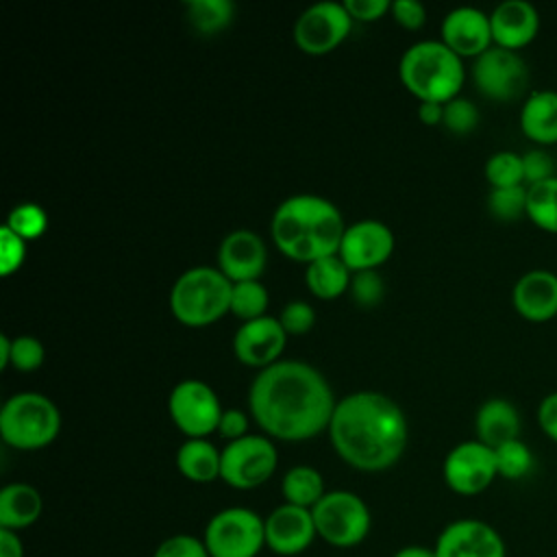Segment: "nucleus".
<instances>
[{"label": "nucleus", "mask_w": 557, "mask_h": 557, "mask_svg": "<svg viewBox=\"0 0 557 557\" xmlns=\"http://www.w3.org/2000/svg\"><path fill=\"white\" fill-rule=\"evenodd\" d=\"M522 429L520 411L507 398L492 396L481 403L474 416L476 440L490 448H498L505 442L518 440Z\"/></svg>", "instance_id": "nucleus-22"}, {"label": "nucleus", "mask_w": 557, "mask_h": 557, "mask_svg": "<svg viewBox=\"0 0 557 557\" xmlns=\"http://www.w3.org/2000/svg\"><path fill=\"white\" fill-rule=\"evenodd\" d=\"M527 218L537 228L557 235V176L529 187Z\"/></svg>", "instance_id": "nucleus-29"}, {"label": "nucleus", "mask_w": 557, "mask_h": 557, "mask_svg": "<svg viewBox=\"0 0 557 557\" xmlns=\"http://www.w3.org/2000/svg\"><path fill=\"white\" fill-rule=\"evenodd\" d=\"M287 342V333L278 318L261 315L250 322H242L233 337L235 357L250 368H268L278 361Z\"/></svg>", "instance_id": "nucleus-17"}, {"label": "nucleus", "mask_w": 557, "mask_h": 557, "mask_svg": "<svg viewBox=\"0 0 557 557\" xmlns=\"http://www.w3.org/2000/svg\"><path fill=\"white\" fill-rule=\"evenodd\" d=\"M485 178L492 187H513L524 185V168L522 154L513 150H498L485 161Z\"/></svg>", "instance_id": "nucleus-32"}, {"label": "nucleus", "mask_w": 557, "mask_h": 557, "mask_svg": "<svg viewBox=\"0 0 557 557\" xmlns=\"http://www.w3.org/2000/svg\"><path fill=\"white\" fill-rule=\"evenodd\" d=\"M168 411L174 426L191 437H207L218 431L222 418V405L209 383L200 379H185L174 385L168 398Z\"/></svg>", "instance_id": "nucleus-10"}, {"label": "nucleus", "mask_w": 557, "mask_h": 557, "mask_svg": "<svg viewBox=\"0 0 557 557\" xmlns=\"http://www.w3.org/2000/svg\"><path fill=\"white\" fill-rule=\"evenodd\" d=\"M433 550L435 557H507L503 535L479 518L448 522L440 531Z\"/></svg>", "instance_id": "nucleus-14"}, {"label": "nucleus", "mask_w": 557, "mask_h": 557, "mask_svg": "<svg viewBox=\"0 0 557 557\" xmlns=\"http://www.w3.org/2000/svg\"><path fill=\"white\" fill-rule=\"evenodd\" d=\"M44 498L30 483L15 481L0 490V529L22 531L41 518Z\"/></svg>", "instance_id": "nucleus-24"}, {"label": "nucleus", "mask_w": 557, "mask_h": 557, "mask_svg": "<svg viewBox=\"0 0 557 557\" xmlns=\"http://www.w3.org/2000/svg\"><path fill=\"white\" fill-rule=\"evenodd\" d=\"M513 309L529 322H548L557 315V274L533 268L520 274L511 289Z\"/></svg>", "instance_id": "nucleus-20"}, {"label": "nucleus", "mask_w": 557, "mask_h": 557, "mask_svg": "<svg viewBox=\"0 0 557 557\" xmlns=\"http://www.w3.org/2000/svg\"><path fill=\"white\" fill-rule=\"evenodd\" d=\"M472 81L485 98L511 102L529 87V65L518 52L492 46L474 59Z\"/></svg>", "instance_id": "nucleus-11"}, {"label": "nucleus", "mask_w": 557, "mask_h": 557, "mask_svg": "<svg viewBox=\"0 0 557 557\" xmlns=\"http://www.w3.org/2000/svg\"><path fill=\"white\" fill-rule=\"evenodd\" d=\"M442 41L461 59H476L494 46L490 13L476 7H457L442 20Z\"/></svg>", "instance_id": "nucleus-18"}, {"label": "nucleus", "mask_w": 557, "mask_h": 557, "mask_svg": "<svg viewBox=\"0 0 557 557\" xmlns=\"http://www.w3.org/2000/svg\"><path fill=\"white\" fill-rule=\"evenodd\" d=\"M394 252V233L379 220H359L346 226L337 257L355 272L376 270Z\"/></svg>", "instance_id": "nucleus-15"}, {"label": "nucleus", "mask_w": 557, "mask_h": 557, "mask_svg": "<svg viewBox=\"0 0 557 557\" xmlns=\"http://www.w3.org/2000/svg\"><path fill=\"white\" fill-rule=\"evenodd\" d=\"M61 429L57 405L37 392L13 394L0 409L2 442L17 450H39L54 442Z\"/></svg>", "instance_id": "nucleus-6"}, {"label": "nucleus", "mask_w": 557, "mask_h": 557, "mask_svg": "<svg viewBox=\"0 0 557 557\" xmlns=\"http://www.w3.org/2000/svg\"><path fill=\"white\" fill-rule=\"evenodd\" d=\"M46 359L44 344L33 335H20L11 339V366L17 372H35Z\"/></svg>", "instance_id": "nucleus-37"}, {"label": "nucleus", "mask_w": 557, "mask_h": 557, "mask_svg": "<svg viewBox=\"0 0 557 557\" xmlns=\"http://www.w3.org/2000/svg\"><path fill=\"white\" fill-rule=\"evenodd\" d=\"M268 289L261 281H242L233 283V294H231V313L239 318L242 322L257 320L261 315H268Z\"/></svg>", "instance_id": "nucleus-30"}, {"label": "nucleus", "mask_w": 557, "mask_h": 557, "mask_svg": "<svg viewBox=\"0 0 557 557\" xmlns=\"http://www.w3.org/2000/svg\"><path fill=\"white\" fill-rule=\"evenodd\" d=\"M494 457H496L498 476L509 479V481L524 479L527 474H531V470L535 466L533 450L520 437L494 448Z\"/></svg>", "instance_id": "nucleus-31"}, {"label": "nucleus", "mask_w": 557, "mask_h": 557, "mask_svg": "<svg viewBox=\"0 0 557 557\" xmlns=\"http://www.w3.org/2000/svg\"><path fill=\"white\" fill-rule=\"evenodd\" d=\"M520 128L537 146L557 144V89H533L524 98Z\"/></svg>", "instance_id": "nucleus-23"}, {"label": "nucleus", "mask_w": 557, "mask_h": 557, "mask_svg": "<svg viewBox=\"0 0 557 557\" xmlns=\"http://www.w3.org/2000/svg\"><path fill=\"white\" fill-rule=\"evenodd\" d=\"M215 433H220V437H224L226 442H235V440L248 435V416L235 407L224 409Z\"/></svg>", "instance_id": "nucleus-44"}, {"label": "nucleus", "mask_w": 557, "mask_h": 557, "mask_svg": "<svg viewBox=\"0 0 557 557\" xmlns=\"http://www.w3.org/2000/svg\"><path fill=\"white\" fill-rule=\"evenodd\" d=\"M211 557H257L265 548V522L248 507L215 511L202 533Z\"/></svg>", "instance_id": "nucleus-8"}, {"label": "nucleus", "mask_w": 557, "mask_h": 557, "mask_svg": "<svg viewBox=\"0 0 557 557\" xmlns=\"http://www.w3.org/2000/svg\"><path fill=\"white\" fill-rule=\"evenodd\" d=\"M442 476L448 490L459 496H476L485 492L498 476L494 448L479 440L459 442L444 457Z\"/></svg>", "instance_id": "nucleus-12"}, {"label": "nucleus", "mask_w": 557, "mask_h": 557, "mask_svg": "<svg viewBox=\"0 0 557 557\" xmlns=\"http://www.w3.org/2000/svg\"><path fill=\"white\" fill-rule=\"evenodd\" d=\"M527 185L513 187H492L487 194V211L503 222L518 220L527 215Z\"/></svg>", "instance_id": "nucleus-33"}, {"label": "nucleus", "mask_w": 557, "mask_h": 557, "mask_svg": "<svg viewBox=\"0 0 557 557\" xmlns=\"http://www.w3.org/2000/svg\"><path fill=\"white\" fill-rule=\"evenodd\" d=\"M26 259V242L9 226H0V274L9 276L22 268Z\"/></svg>", "instance_id": "nucleus-40"}, {"label": "nucleus", "mask_w": 557, "mask_h": 557, "mask_svg": "<svg viewBox=\"0 0 557 557\" xmlns=\"http://www.w3.org/2000/svg\"><path fill=\"white\" fill-rule=\"evenodd\" d=\"M479 109L472 100L468 98H453L444 104V122L442 126L455 135H468L479 126Z\"/></svg>", "instance_id": "nucleus-35"}, {"label": "nucleus", "mask_w": 557, "mask_h": 557, "mask_svg": "<svg viewBox=\"0 0 557 557\" xmlns=\"http://www.w3.org/2000/svg\"><path fill=\"white\" fill-rule=\"evenodd\" d=\"M176 468L191 483H211L220 479L222 450L207 437L185 440L176 450Z\"/></svg>", "instance_id": "nucleus-25"}, {"label": "nucleus", "mask_w": 557, "mask_h": 557, "mask_svg": "<svg viewBox=\"0 0 557 557\" xmlns=\"http://www.w3.org/2000/svg\"><path fill=\"white\" fill-rule=\"evenodd\" d=\"M350 28L352 17L344 2H315L298 15L294 24V41L302 52L320 57L335 50L348 37Z\"/></svg>", "instance_id": "nucleus-13"}, {"label": "nucleus", "mask_w": 557, "mask_h": 557, "mask_svg": "<svg viewBox=\"0 0 557 557\" xmlns=\"http://www.w3.org/2000/svg\"><path fill=\"white\" fill-rule=\"evenodd\" d=\"M344 7L348 11V15L352 17V22H376L379 17H383L392 2L387 0H344Z\"/></svg>", "instance_id": "nucleus-43"}, {"label": "nucleus", "mask_w": 557, "mask_h": 557, "mask_svg": "<svg viewBox=\"0 0 557 557\" xmlns=\"http://www.w3.org/2000/svg\"><path fill=\"white\" fill-rule=\"evenodd\" d=\"M335 396L326 379L305 361H276L255 376L248 407L265 435L283 442L311 440L329 431Z\"/></svg>", "instance_id": "nucleus-1"}, {"label": "nucleus", "mask_w": 557, "mask_h": 557, "mask_svg": "<svg viewBox=\"0 0 557 557\" xmlns=\"http://www.w3.org/2000/svg\"><path fill=\"white\" fill-rule=\"evenodd\" d=\"M265 259L268 252L263 239L248 228L228 233L218 248V270L231 283L259 281L265 270Z\"/></svg>", "instance_id": "nucleus-19"}, {"label": "nucleus", "mask_w": 557, "mask_h": 557, "mask_svg": "<svg viewBox=\"0 0 557 557\" xmlns=\"http://www.w3.org/2000/svg\"><path fill=\"white\" fill-rule=\"evenodd\" d=\"M407 418L381 392H355L337 400L329 437L335 453L352 468L381 472L392 468L407 448Z\"/></svg>", "instance_id": "nucleus-2"}, {"label": "nucleus", "mask_w": 557, "mask_h": 557, "mask_svg": "<svg viewBox=\"0 0 557 557\" xmlns=\"http://www.w3.org/2000/svg\"><path fill=\"white\" fill-rule=\"evenodd\" d=\"M4 226H9L15 235H20L24 242H28V239H37L46 233L48 215L37 202H20L9 211Z\"/></svg>", "instance_id": "nucleus-34"}, {"label": "nucleus", "mask_w": 557, "mask_h": 557, "mask_svg": "<svg viewBox=\"0 0 557 557\" xmlns=\"http://www.w3.org/2000/svg\"><path fill=\"white\" fill-rule=\"evenodd\" d=\"M494 46L518 52L529 46L540 30V13L529 0H503L490 13Z\"/></svg>", "instance_id": "nucleus-21"}, {"label": "nucleus", "mask_w": 557, "mask_h": 557, "mask_svg": "<svg viewBox=\"0 0 557 557\" xmlns=\"http://www.w3.org/2000/svg\"><path fill=\"white\" fill-rule=\"evenodd\" d=\"M265 548L278 557H296L305 553L318 537L311 509L283 503L265 518Z\"/></svg>", "instance_id": "nucleus-16"}, {"label": "nucleus", "mask_w": 557, "mask_h": 557, "mask_svg": "<svg viewBox=\"0 0 557 557\" xmlns=\"http://www.w3.org/2000/svg\"><path fill=\"white\" fill-rule=\"evenodd\" d=\"M350 278H352L350 270L337 255L315 259L307 263V270H305L307 289L322 300H333L342 296L350 287Z\"/></svg>", "instance_id": "nucleus-26"}, {"label": "nucleus", "mask_w": 557, "mask_h": 557, "mask_svg": "<svg viewBox=\"0 0 557 557\" xmlns=\"http://www.w3.org/2000/svg\"><path fill=\"white\" fill-rule=\"evenodd\" d=\"M350 294L352 300L361 307H374L383 300L385 294V285L383 278L376 270H363V272H355L350 278Z\"/></svg>", "instance_id": "nucleus-38"}, {"label": "nucleus", "mask_w": 557, "mask_h": 557, "mask_svg": "<svg viewBox=\"0 0 557 557\" xmlns=\"http://www.w3.org/2000/svg\"><path fill=\"white\" fill-rule=\"evenodd\" d=\"M418 117L426 126L442 124L444 122V104H440V102H420Z\"/></svg>", "instance_id": "nucleus-47"}, {"label": "nucleus", "mask_w": 557, "mask_h": 557, "mask_svg": "<svg viewBox=\"0 0 557 557\" xmlns=\"http://www.w3.org/2000/svg\"><path fill=\"white\" fill-rule=\"evenodd\" d=\"M522 168H524V185L527 187L557 176V161L544 146H535V148H529L527 152H522Z\"/></svg>", "instance_id": "nucleus-36"}, {"label": "nucleus", "mask_w": 557, "mask_h": 557, "mask_svg": "<svg viewBox=\"0 0 557 557\" xmlns=\"http://www.w3.org/2000/svg\"><path fill=\"white\" fill-rule=\"evenodd\" d=\"M389 13L400 26L409 30H416L426 22V9L418 0H394L389 7Z\"/></svg>", "instance_id": "nucleus-42"}, {"label": "nucleus", "mask_w": 557, "mask_h": 557, "mask_svg": "<svg viewBox=\"0 0 557 557\" xmlns=\"http://www.w3.org/2000/svg\"><path fill=\"white\" fill-rule=\"evenodd\" d=\"M392 557H435V550L431 546H422V544H409L398 548Z\"/></svg>", "instance_id": "nucleus-48"}, {"label": "nucleus", "mask_w": 557, "mask_h": 557, "mask_svg": "<svg viewBox=\"0 0 557 557\" xmlns=\"http://www.w3.org/2000/svg\"><path fill=\"white\" fill-rule=\"evenodd\" d=\"M152 557H211V555L202 537H196L189 533H174L154 548Z\"/></svg>", "instance_id": "nucleus-39"}, {"label": "nucleus", "mask_w": 557, "mask_h": 557, "mask_svg": "<svg viewBox=\"0 0 557 557\" xmlns=\"http://www.w3.org/2000/svg\"><path fill=\"white\" fill-rule=\"evenodd\" d=\"M346 224L339 209L315 194H296L283 200L270 222L276 248L294 259L311 263L337 255Z\"/></svg>", "instance_id": "nucleus-3"}, {"label": "nucleus", "mask_w": 557, "mask_h": 557, "mask_svg": "<svg viewBox=\"0 0 557 557\" xmlns=\"http://www.w3.org/2000/svg\"><path fill=\"white\" fill-rule=\"evenodd\" d=\"M281 492L285 503L313 509L318 500L326 494L324 490V479L313 466H292L283 479H281Z\"/></svg>", "instance_id": "nucleus-27"}, {"label": "nucleus", "mask_w": 557, "mask_h": 557, "mask_svg": "<svg viewBox=\"0 0 557 557\" xmlns=\"http://www.w3.org/2000/svg\"><path fill=\"white\" fill-rule=\"evenodd\" d=\"M0 557H24V542L20 533L0 529Z\"/></svg>", "instance_id": "nucleus-46"}, {"label": "nucleus", "mask_w": 557, "mask_h": 557, "mask_svg": "<svg viewBox=\"0 0 557 557\" xmlns=\"http://www.w3.org/2000/svg\"><path fill=\"white\" fill-rule=\"evenodd\" d=\"M233 283L209 265L185 270L170 289V311L185 326H207L231 313Z\"/></svg>", "instance_id": "nucleus-5"}, {"label": "nucleus", "mask_w": 557, "mask_h": 557, "mask_svg": "<svg viewBox=\"0 0 557 557\" xmlns=\"http://www.w3.org/2000/svg\"><path fill=\"white\" fill-rule=\"evenodd\" d=\"M537 424L542 433L557 444V392H550L540 400Z\"/></svg>", "instance_id": "nucleus-45"}, {"label": "nucleus", "mask_w": 557, "mask_h": 557, "mask_svg": "<svg viewBox=\"0 0 557 557\" xmlns=\"http://www.w3.org/2000/svg\"><path fill=\"white\" fill-rule=\"evenodd\" d=\"M318 537L335 548L361 544L372 527V513L366 500L348 490L326 492L311 509Z\"/></svg>", "instance_id": "nucleus-7"}, {"label": "nucleus", "mask_w": 557, "mask_h": 557, "mask_svg": "<svg viewBox=\"0 0 557 557\" xmlns=\"http://www.w3.org/2000/svg\"><path fill=\"white\" fill-rule=\"evenodd\" d=\"M398 76L420 102L446 104L459 96L466 70L463 59L442 39H424L405 50L398 63Z\"/></svg>", "instance_id": "nucleus-4"}, {"label": "nucleus", "mask_w": 557, "mask_h": 557, "mask_svg": "<svg viewBox=\"0 0 557 557\" xmlns=\"http://www.w3.org/2000/svg\"><path fill=\"white\" fill-rule=\"evenodd\" d=\"M278 322L287 335H305L315 324V311L305 300H292L278 313Z\"/></svg>", "instance_id": "nucleus-41"}, {"label": "nucleus", "mask_w": 557, "mask_h": 557, "mask_svg": "<svg viewBox=\"0 0 557 557\" xmlns=\"http://www.w3.org/2000/svg\"><path fill=\"white\" fill-rule=\"evenodd\" d=\"M11 366V337L7 333L0 335V368H9Z\"/></svg>", "instance_id": "nucleus-49"}, {"label": "nucleus", "mask_w": 557, "mask_h": 557, "mask_svg": "<svg viewBox=\"0 0 557 557\" xmlns=\"http://www.w3.org/2000/svg\"><path fill=\"white\" fill-rule=\"evenodd\" d=\"M187 20L202 35H215L224 30L235 17V4L231 0H189L185 2Z\"/></svg>", "instance_id": "nucleus-28"}, {"label": "nucleus", "mask_w": 557, "mask_h": 557, "mask_svg": "<svg viewBox=\"0 0 557 557\" xmlns=\"http://www.w3.org/2000/svg\"><path fill=\"white\" fill-rule=\"evenodd\" d=\"M278 453L268 435H244L222 448L220 479L235 490H255L272 479Z\"/></svg>", "instance_id": "nucleus-9"}]
</instances>
